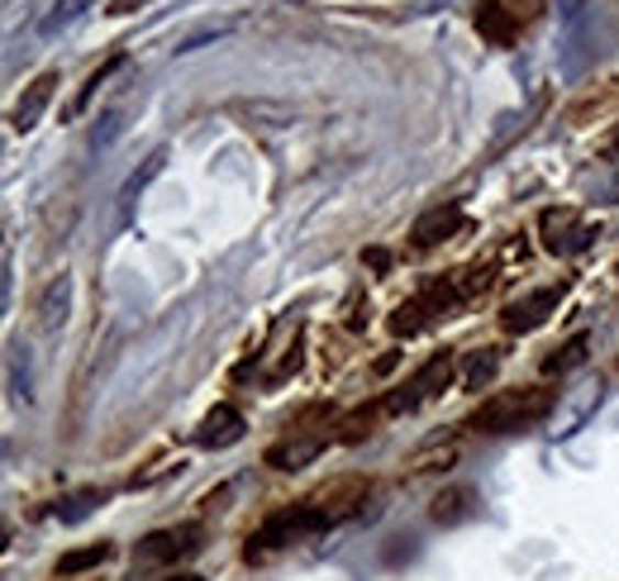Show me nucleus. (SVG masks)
Listing matches in <instances>:
<instances>
[{
    "instance_id": "obj_1",
    "label": "nucleus",
    "mask_w": 619,
    "mask_h": 581,
    "mask_svg": "<svg viewBox=\"0 0 619 581\" xmlns=\"http://www.w3.org/2000/svg\"><path fill=\"white\" fill-rule=\"evenodd\" d=\"M549 410H553L549 391H510V396H491L477 415L467 419V425L477 434H515V429L539 425Z\"/></svg>"
},
{
    "instance_id": "obj_2",
    "label": "nucleus",
    "mask_w": 619,
    "mask_h": 581,
    "mask_svg": "<svg viewBox=\"0 0 619 581\" xmlns=\"http://www.w3.org/2000/svg\"><path fill=\"white\" fill-rule=\"evenodd\" d=\"M334 519H339V515H334V511H320V505H296V511H286V515H272L267 525L248 539L243 558H248V562H263L267 553H277V548H286V544L306 539V534H314V529H329Z\"/></svg>"
},
{
    "instance_id": "obj_3",
    "label": "nucleus",
    "mask_w": 619,
    "mask_h": 581,
    "mask_svg": "<svg viewBox=\"0 0 619 581\" xmlns=\"http://www.w3.org/2000/svg\"><path fill=\"white\" fill-rule=\"evenodd\" d=\"M449 382H453V353H434L420 372L410 376L406 386L396 391L391 401H386V410H391V415H410V410H420V405H424L429 396H439V391L449 386Z\"/></svg>"
},
{
    "instance_id": "obj_4",
    "label": "nucleus",
    "mask_w": 619,
    "mask_h": 581,
    "mask_svg": "<svg viewBox=\"0 0 619 581\" xmlns=\"http://www.w3.org/2000/svg\"><path fill=\"white\" fill-rule=\"evenodd\" d=\"M200 548V525H177V529H153L148 539L139 544V562H177L186 553Z\"/></svg>"
},
{
    "instance_id": "obj_5",
    "label": "nucleus",
    "mask_w": 619,
    "mask_h": 581,
    "mask_svg": "<svg viewBox=\"0 0 619 581\" xmlns=\"http://www.w3.org/2000/svg\"><path fill=\"white\" fill-rule=\"evenodd\" d=\"M453 300H457V296H453V286H429L424 296H414L410 305H400V310L391 315V329H396V333H406V339H410V333H420L434 315L449 310Z\"/></svg>"
},
{
    "instance_id": "obj_6",
    "label": "nucleus",
    "mask_w": 619,
    "mask_h": 581,
    "mask_svg": "<svg viewBox=\"0 0 619 581\" xmlns=\"http://www.w3.org/2000/svg\"><path fill=\"white\" fill-rule=\"evenodd\" d=\"M592 239H596V229H586L572 210H549V215H543V249H549V253H563V257L582 253Z\"/></svg>"
},
{
    "instance_id": "obj_7",
    "label": "nucleus",
    "mask_w": 619,
    "mask_h": 581,
    "mask_svg": "<svg viewBox=\"0 0 619 581\" xmlns=\"http://www.w3.org/2000/svg\"><path fill=\"white\" fill-rule=\"evenodd\" d=\"M553 310H557V290H529V296H520V300L506 305L500 325H506L510 333H534Z\"/></svg>"
},
{
    "instance_id": "obj_8",
    "label": "nucleus",
    "mask_w": 619,
    "mask_h": 581,
    "mask_svg": "<svg viewBox=\"0 0 619 581\" xmlns=\"http://www.w3.org/2000/svg\"><path fill=\"white\" fill-rule=\"evenodd\" d=\"M243 415L234 410V405H214V410L200 419V429H196V443L200 448H229V443H239L243 439Z\"/></svg>"
},
{
    "instance_id": "obj_9",
    "label": "nucleus",
    "mask_w": 619,
    "mask_h": 581,
    "mask_svg": "<svg viewBox=\"0 0 619 581\" xmlns=\"http://www.w3.org/2000/svg\"><path fill=\"white\" fill-rule=\"evenodd\" d=\"M457 229H463V210H457V206H434L429 215H420V220H414L410 239H414V249H434V243L453 239Z\"/></svg>"
},
{
    "instance_id": "obj_10",
    "label": "nucleus",
    "mask_w": 619,
    "mask_h": 581,
    "mask_svg": "<svg viewBox=\"0 0 619 581\" xmlns=\"http://www.w3.org/2000/svg\"><path fill=\"white\" fill-rule=\"evenodd\" d=\"M163 167H167V149H153L148 157H143V167H139V172H129L124 186H120V220H129V215H134L139 196L148 191V186H153L157 177H163Z\"/></svg>"
},
{
    "instance_id": "obj_11",
    "label": "nucleus",
    "mask_w": 619,
    "mask_h": 581,
    "mask_svg": "<svg viewBox=\"0 0 619 581\" xmlns=\"http://www.w3.org/2000/svg\"><path fill=\"white\" fill-rule=\"evenodd\" d=\"M53 86H57V72H43V77L24 91V100H20V106H14V114H10L14 134H29V129L38 124V114L48 110V100H53Z\"/></svg>"
},
{
    "instance_id": "obj_12",
    "label": "nucleus",
    "mask_w": 619,
    "mask_h": 581,
    "mask_svg": "<svg viewBox=\"0 0 619 581\" xmlns=\"http://www.w3.org/2000/svg\"><path fill=\"white\" fill-rule=\"evenodd\" d=\"M67 315H71V277L63 272V277L48 282V290H43V300H38V329L57 333L67 325Z\"/></svg>"
},
{
    "instance_id": "obj_13",
    "label": "nucleus",
    "mask_w": 619,
    "mask_h": 581,
    "mask_svg": "<svg viewBox=\"0 0 619 581\" xmlns=\"http://www.w3.org/2000/svg\"><path fill=\"white\" fill-rule=\"evenodd\" d=\"M324 453V439H281V443H272L267 448V468H277V472H300V468H310L314 458Z\"/></svg>"
},
{
    "instance_id": "obj_14",
    "label": "nucleus",
    "mask_w": 619,
    "mask_h": 581,
    "mask_svg": "<svg viewBox=\"0 0 619 581\" xmlns=\"http://www.w3.org/2000/svg\"><path fill=\"white\" fill-rule=\"evenodd\" d=\"M91 6H96V0H53V6L43 10V20L34 24V34H38V39H57V34H67V29L77 24Z\"/></svg>"
},
{
    "instance_id": "obj_15",
    "label": "nucleus",
    "mask_w": 619,
    "mask_h": 581,
    "mask_svg": "<svg viewBox=\"0 0 619 581\" xmlns=\"http://www.w3.org/2000/svg\"><path fill=\"white\" fill-rule=\"evenodd\" d=\"M477 511H482V501H477V491H472V486H453V491H443V496L434 501V519H439V525H467Z\"/></svg>"
},
{
    "instance_id": "obj_16",
    "label": "nucleus",
    "mask_w": 619,
    "mask_h": 581,
    "mask_svg": "<svg viewBox=\"0 0 619 581\" xmlns=\"http://www.w3.org/2000/svg\"><path fill=\"white\" fill-rule=\"evenodd\" d=\"M477 29H482V39L500 43V48H506V43H510L515 34H520V24H515L510 14L496 6V0H482V10H477Z\"/></svg>"
},
{
    "instance_id": "obj_17",
    "label": "nucleus",
    "mask_w": 619,
    "mask_h": 581,
    "mask_svg": "<svg viewBox=\"0 0 619 581\" xmlns=\"http://www.w3.org/2000/svg\"><path fill=\"white\" fill-rule=\"evenodd\" d=\"M110 558H114V548L100 539V544H91V548H77V553H63V558H57V577H77V572L100 568V562H110Z\"/></svg>"
},
{
    "instance_id": "obj_18",
    "label": "nucleus",
    "mask_w": 619,
    "mask_h": 581,
    "mask_svg": "<svg viewBox=\"0 0 619 581\" xmlns=\"http://www.w3.org/2000/svg\"><path fill=\"white\" fill-rule=\"evenodd\" d=\"M100 501H106V491L86 486V491H77V496H63V501H57V505H53V515L63 519V525H77V519H86V515H91Z\"/></svg>"
},
{
    "instance_id": "obj_19",
    "label": "nucleus",
    "mask_w": 619,
    "mask_h": 581,
    "mask_svg": "<svg viewBox=\"0 0 619 581\" xmlns=\"http://www.w3.org/2000/svg\"><path fill=\"white\" fill-rule=\"evenodd\" d=\"M586 348H592V339H586V333L567 339L549 362H543V372H557V376H563V372H572V368H582V362H586Z\"/></svg>"
},
{
    "instance_id": "obj_20",
    "label": "nucleus",
    "mask_w": 619,
    "mask_h": 581,
    "mask_svg": "<svg viewBox=\"0 0 619 581\" xmlns=\"http://www.w3.org/2000/svg\"><path fill=\"white\" fill-rule=\"evenodd\" d=\"M496 372H500V353H496V348H486V353H477V358L467 362L463 386H467V391H482V386H491Z\"/></svg>"
},
{
    "instance_id": "obj_21",
    "label": "nucleus",
    "mask_w": 619,
    "mask_h": 581,
    "mask_svg": "<svg viewBox=\"0 0 619 581\" xmlns=\"http://www.w3.org/2000/svg\"><path fill=\"white\" fill-rule=\"evenodd\" d=\"M10 391H14V401H34V376H29V358H24V348H14L10 353Z\"/></svg>"
},
{
    "instance_id": "obj_22",
    "label": "nucleus",
    "mask_w": 619,
    "mask_h": 581,
    "mask_svg": "<svg viewBox=\"0 0 619 581\" xmlns=\"http://www.w3.org/2000/svg\"><path fill=\"white\" fill-rule=\"evenodd\" d=\"M234 34V24H210V29H196V34H186L181 43H177V53H196V48H206V43H214V39H229Z\"/></svg>"
},
{
    "instance_id": "obj_23",
    "label": "nucleus",
    "mask_w": 619,
    "mask_h": 581,
    "mask_svg": "<svg viewBox=\"0 0 619 581\" xmlns=\"http://www.w3.org/2000/svg\"><path fill=\"white\" fill-rule=\"evenodd\" d=\"M496 6H500V10H506V14H510V20H515V24H520V29H524V24H529V20H534V14L543 10V0H496Z\"/></svg>"
},
{
    "instance_id": "obj_24",
    "label": "nucleus",
    "mask_w": 619,
    "mask_h": 581,
    "mask_svg": "<svg viewBox=\"0 0 619 581\" xmlns=\"http://www.w3.org/2000/svg\"><path fill=\"white\" fill-rule=\"evenodd\" d=\"M114 67H120V57H114V63H106V67H100V72H91V81L81 86V96H77V106H71V110H86V106H91V96L100 91V86H106V77H110Z\"/></svg>"
},
{
    "instance_id": "obj_25",
    "label": "nucleus",
    "mask_w": 619,
    "mask_h": 581,
    "mask_svg": "<svg viewBox=\"0 0 619 581\" xmlns=\"http://www.w3.org/2000/svg\"><path fill=\"white\" fill-rule=\"evenodd\" d=\"M114 134H120V114H106V120L96 124V134H91V149H110Z\"/></svg>"
},
{
    "instance_id": "obj_26",
    "label": "nucleus",
    "mask_w": 619,
    "mask_h": 581,
    "mask_svg": "<svg viewBox=\"0 0 619 581\" xmlns=\"http://www.w3.org/2000/svg\"><path fill=\"white\" fill-rule=\"evenodd\" d=\"M363 263H372L377 272H386V267H391V253H386V249H372V253H363Z\"/></svg>"
},
{
    "instance_id": "obj_27",
    "label": "nucleus",
    "mask_w": 619,
    "mask_h": 581,
    "mask_svg": "<svg viewBox=\"0 0 619 581\" xmlns=\"http://www.w3.org/2000/svg\"><path fill=\"white\" fill-rule=\"evenodd\" d=\"M167 581H206V577H196V572H181V577H167Z\"/></svg>"
}]
</instances>
